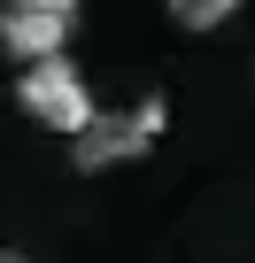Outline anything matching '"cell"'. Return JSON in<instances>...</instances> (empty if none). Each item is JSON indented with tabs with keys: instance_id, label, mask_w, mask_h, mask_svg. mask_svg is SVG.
Wrapping results in <instances>:
<instances>
[{
	"instance_id": "obj_3",
	"label": "cell",
	"mask_w": 255,
	"mask_h": 263,
	"mask_svg": "<svg viewBox=\"0 0 255 263\" xmlns=\"http://www.w3.org/2000/svg\"><path fill=\"white\" fill-rule=\"evenodd\" d=\"M62 39H70V8H8L0 16V47L24 62H54Z\"/></svg>"
},
{
	"instance_id": "obj_2",
	"label": "cell",
	"mask_w": 255,
	"mask_h": 263,
	"mask_svg": "<svg viewBox=\"0 0 255 263\" xmlns=\"http://www.w3.org/2000/svg\"><path fill=\"white\" fill-rule=\"evenodd\" d=\"M16 101H24V116H39L47 132H70V140L101 116V108H93V93H85V78H77L62 54H54V62H31V70H24V85H16Z\"/></svg>"
},
{
	"instance_id": "obj_1",
	"label": "cell",
	"mask_w": 255,
	"mask_h": 263,
	"mask_svg": "<svg viewBox=\"0 0 255 263\" xmlns=\"http://www.w3.org/2000/svg\"><path fill=\"white\" fill-rule=\"evenodd\" d=\"M170 124V101L163 93H147L140 108H124V116H93L77 140H70V163L77 171H108V163H132V155H147L155 147V132Z\"/></svg>"
},
{
	"instance_id": "obj_4",
	"label": "cell",
	"mask_w": 255,
	"mask_h": 263,
	"mask_svg": "<svg viewBox=\"0 0 255 263\" xmlns=\"http://www.w3.org/2000/svg\"><path fill=\"white\" fill-rule=\"evenodd\" d=\"M232 8H240V0H170V16L186 31H217V24H232Z\"/></svg>"
},
{
	"instance_id": "obj_6",
	"label": "cell",
	"mask_w": 255,
	"mask_h": 263,
	"mask_svg": "<svg viewBox=\"0 0 255 263\" xmlns=\"http://www.w3.org/2000/svg\"><path fill=\"white\" fill-rule=\"evenodd\" d=\"M0 263H31V255H16V248H0Z\"/></svg>"
},
{
	"instance_id": "obj_5",
	"label": "cell",
	"mask_w": 255,
	"mask_h": 263,
	"mask_svg": "<svg viewBox=\"0 0 255 263\" xmlns=\"http://www.w3.org/2000/svg\"><path fill=\"white\" fill-rule=\"evenodd\" d=\"M16 8H77V0H16Z\"/></svg>"
}]
</instances>
